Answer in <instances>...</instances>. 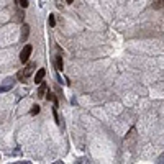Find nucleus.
<instances>
[{
  "mask_svg": "<svg viewBox=\"0 0 164 164\" xmlns=\"http://www.w3.org/2000/svg\"><path fill=\"white\" fill-rule=\"evenodd\" d=\"M31 51H33L31 44H25V46H23V49H21V53H20V61H21V62H28Z\"/></svg>",
  "mask_w": 164,
  "mask_h": 164,
  "instance_id": "1",
  "label": "nucleus"
},
{
  "mask_svg": "<svg viewBox=\"0 0 164 164\" xmlns=\"http://www.w3.org/2000/svg\"><path fill=\"white\" fill-rule=\"evenodd\" d=\"M33 67H35V64H28V66L25 67V71H20L18 74H16V77L20 79V81H25L26 77L31 74V71H33Z\"/></svg>",
  "mask_w": 164,
  "mask_h": 164,
  "instance_id": "2",
  "label": "nucleus"
},
{
  "mask_svg": "<svg viewBox=\"0 0 164 164\" xmlns=\"http://www.w3.org/2000/svg\"><path fill=\"white\" fill-rule=\"evenodd\" d=\"M44 76H46V71L44 69H38V72H36V76H35V82L36 84H41L43 79H44Z\"/></svg>",
  "mask_w": 164,
  "mask_h": 164,
  "instance_id": "3",
  "label": "nucleus"
},
{
  "mask_svg": "<svg viewBox=\"0 0 164 164\" xmlns=\"http://www.w3.org/2000/svg\"><path fill=\"white\" fill-rule=\"evenodd\" d=\"M28 35H30V26H28V25H23V31H21V40L26 41V40H28Z\"/></svg>",
  "mask_w": 164,
  "mask_h": 164,
  "instance_id": "4",
  "label": "nucleus"
},
{
  "mask_svg": "<svg viewBox=\"0 0 164 164\" xmlns=\"http://www.w3.org/2000/svg\"><path fill=\"white\" fill-rule=\"evenodd\" d=\"M46 90H48L46 84H44V82H41V84H40V90H38V97H44Z\"/></svg>",
  "mask_w": 164,
  "mask_h": 164,
  "instance_id": "5",
  "label": "nucleus"
},
{
  "mask_svg": "<svg viewBox=\"0 0 164 164\" xmlns=\"http://www.w3.org/2000/svg\"><path fill=\"white\" fill-rule=\"evenodd\" d=\"M46 98L49 100V102H53V103H54V107H57V98L54 97V94L48 92V94H46Z\"/></svg>",
  "mask_w": 164,
  "mask_h": 164,
  "instance_id": "6",
  "label": "nucleus"
},
{
  "mask_svg": "<svg viewBox=\"0 0 164 164\" xmlns=\"http://www.w3.org/2000/svg\"><path fill=\"white\" fill-rule=\"evenodd\" d=\"M56 67H57V71H62V67H64V62H62V56H57V57H56Z\"/></svg>",
  "mask_w": 164,
  "mask_h": 164,
  "instance_id": "7",
  "label": "nucleus"
},
{
  "mask_svg": "<svg viewBox=\"0 0 164 164\" xmlns=\"http://www.w3.org/2000/svg\"><path fill=\"white\" fill-rule=\"evenodd\" d=\"M154 8H164V0H153Z\"/></svg>",
  "mask_w": 164,
  "mask_h": 164,
  "instance_id": "8",
  "label": "nucleus"
},
{
  "mask_svg": "<svg viewBox=\"0 0 164 164\" xmlns=\"http://www.w3.org/2000/svg\"><path fill=\"white\" fill-rule=\"evenodd\" d=\"M12 85H13V79H7L5 84H3V89H2V90H8Z\"/></svg>",
  "mask_w": 164,
  "mask_h": 164,
  "instance_id": "9",
  "label": "nucleus"
},
{
  "mask_svg": "<svg viewBox=\"0 0 164 164\" xmlns=\"http://www.w3.org/2000/svg\"><path fill=\"white\" fill-rule=\"evenodd\" d=\"M16 3H18V7H21V8H26V7H28V0H16Z\"/></svg>",
  "mask_w": 164,
  "mask_h": 164,
  "instance_id": "10",
  "label": "nucleus"
},
{
  "mask_svg": "<svg viewBox=\"0 0 164 164\" xmlns=\"http://www.w3.org/2000/svg\"><path fill=\"white\" fill-rule=\"evenodd\" d=\"M38 113H40V107H38V105H33V107H31V115H38Z\"/></svg>",
  "mask_w": 164,
  "mask_h": 164,
  "instance_id": "11",
  "label": "nucleus"
},
{
  "mask_svg": "<svg viewBox=\"0 0 164 164\" xmlns=\"http://www.w3.org/2000/svg\"><path fill=\"white\" fill-rule=\"evenodd\" d=\"M49 26H56V20H54V15H49V20H48Z\"/></svg>",
  "mask_w": 164,
  "mask_h": 164,
  "instance_id": "12",
  "label": "nucleus"
},
{
  "mask_svg": "<svg viewBox=\"0 0 164 164\" xmlns=\"http://www.w3.org/2000/svg\"><path fill=\"white\" fill-rule=\"evenodd\" d=\"M67 3H74V0H66Z\"/></svg>",
  "mask_w": 164,
  "mask_h": 164,
  "instance_id": "13",
  "label": "nucleus"
}]
</instances>
